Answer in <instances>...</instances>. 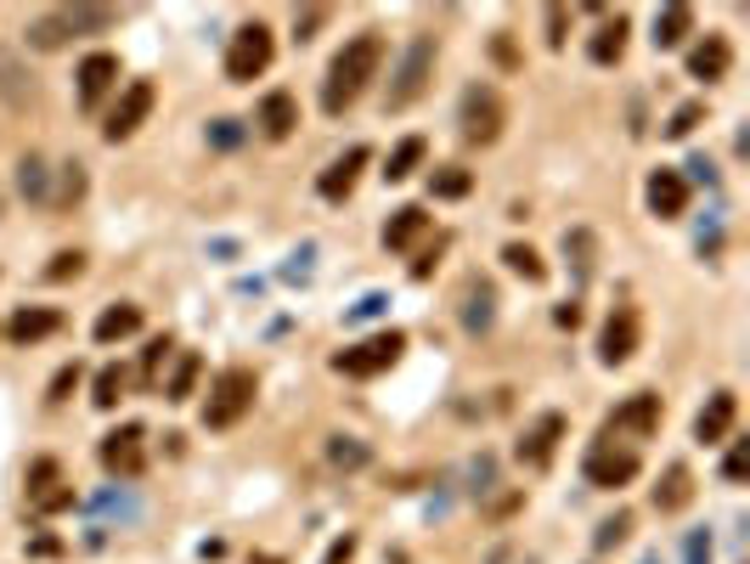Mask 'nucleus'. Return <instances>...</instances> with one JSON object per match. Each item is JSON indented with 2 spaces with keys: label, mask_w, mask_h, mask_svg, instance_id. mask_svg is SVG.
Returning <instances> with one entry per match:
<instances>
[{
  "label": "nucleus",
  "mask_w": 750,
  "mask_h": 564,
  "mask_svg": "<svg viewBox=\"0 0 750 564\" xmlns=\"http://www.w3.org/2000/svg\"><path fill=\"white\" fill-rule=\"evenodd\" d=\"M661 418H666V407H661V395L655 389H638V395H627L621 407L609 412V423H604V435L598 441H649L661 429Z\"/></svg>",
  "instance_id": "nucleus-8"
},
{
  "label": "nucleus",
  "mask_w": 750,
  "mask_h": 564,
  "mask_svg": "<svg viewBox=\"0 0 750 564\" xmlns=\"http://www.w3.org/2000/svg\"><path fill=\"white\" fill-rule=\"evenodd\" d=\"M627 530H632V514H615V519H604V525H598V537H593V542H598V553L621 548V542H627Z\"/></svg>",
  "instance_id": "nucleus-37"
},
{
  "label": "nucleus",
  "mask_w": 750,
  "mask_h": 564,
  "mask_svg": "<svg viewBox=\"0 0 750 564\" xmlns=\"http://www.w3.org/2000/svg\"><path fill=\"white\" fill-rule=\"evenodd\" d=\"M542 17H547V46L559 51V46H565V7H547Z\"/></svg>",
  "instance_id": "nucleus-43"
},
{
  "label": "nucleus",
  "mask_w": 750,
  "mask_h": 564,
  "mask_svg": "<svg viewBox=\"0 0 750 564\" xmlns=\"http://www.w3.org/2000/svg\"><path fill=\"white\" fill-rule=\"evenodd\" d=\"M367 147H344L334 164H328V170H322V181H316V192L322 197H328V204H339V197H350L355 192V181H362V170H367Z\"/></svg>",
  "instance_id": "nucleus-15"
},
{
  "label": "nucleus",
  "mask_w": 750,
  "mask_h": 564,
  "mask_svg": "<svg viewBox=\"0 0 750 564\" xmlns=\"http://www.w3.org/2000/svg\"><path fill=\"white\" fill-rule=\"evenodd\" d=\"M102 469L124 475V480H136L147 469V429L142 423H119L113 435L102 441Z\"/></svg>",
  "instance_id": "nucleus-11"
},
{
  "label": "nucleus",
  "mask_w": 750,
  "mask_h": 564,
  "mask_svg": "<svg viewBox=\"0 0 750 564\" xmlns=\"http://www.w3.org/2000/svg\"><path fill=\"white\" fill-rule=\"evenodd\" d=\"M142 327V305H108L102 316H96V345H113V339H130Z\"/></svg>",
  "instance_id": "nucleus-24"
},
{
  "label": "nucleus",
  "mask_w": 750,
  "mask_h": 564,
  "mask_svg": "<svg viewBox=\"0 0 750 564\" xmlns=\"http://www.w3.org/2000/svg\"><path fill=\"white\" fill-rule=\"evenodd\" d=\"M119 395H124V373H119V368H102V373H96V395H90V401L108 412V407H119Z\"/></svg>",
  "instance_id": "nucleus-34"
},
{
  "label": "nucleus",
  "mask_w": 750,
  "mask_h": 564,
  "mask_svg": "<svg viewBox=\"0 0 750 564\" xmlns=\"http://www.w3.org/2000/svg\"><path fill=\"white\" fill-rule=\"evenodd\" d=\"M113 7H57L46 17L28 23V46L35 51H57V46H69L74 35H102V28H113Z\"/></svg>",
  "instance_id": "nucleus-2"
},
{
  "label": "nucleus",
  "mask_w": 750,
  "mask_h": 564,
  "mask_svg": "<svg viewBox=\"0 0 750 564\" xmlns=\"http://www.w3.org/2000/svg\"><path fill=\"white\" fill-rule=\"evenodd\" d=\"M80 108H96V103H102V96L119 85V57L113 51H90L85 62H80Z\"/></svg>",
  "instance_id": "nucleus-17"
},
{
  "label": "nucleus",
  "mask_w": 750,
  "mask_h": 564,
  "mask_svg": "<svg viewBox=\"0 0 750 564\" xmlns=\"http://www.w3.org/2000/svg\"><path fill=\"white\" fill-rule=\"evenodd\" d=\"M378 69H384V35L378 28H362L355 40H344V51L328 62V80H322V113H344V108H355L362 103V91L378 80Z\"/></svg>",
  "instance_id": "nucleus-1"
},
{
  "label": "nucleus",
  "mask_w": 750,
  "mask_h": 564,
  "mask_svg": "<svg viewBox=\"0 0 750 564\" xmlns=\"http://www.w3.org/2000/svg\"><path fill=\"white\" fill-rule=\"evenodd\" d=\"M627 35H632V28H627V17H615V23H604L598 35L586 40V57H593L598 69H609V62H621V57H627Z\"/></svg>",
  "instance_id": "nucleus-23"
},
{
  "label": "nucleus",
  "mask_w": 750,
  "mask_h": 564,
  "mask_svg": "<svg viewBox=\"0 0 750 564\" xmlns=\"http://www.w3.org/2000/svg\"><path fill=\"white\" fill-rule=\"evenodd\" d=\"M170 350H176L170 339H153V345L142 350V384H153V379H158V368H165V356H170Z\"/></svg>",
  "instance_id": "nucleus-40"
},
{
  "label": "nucleus",
  "mask_w": 750,
  "mask_h": 564,
  "mask_svg": "<svg viewBox=\"0 0 750 564\" xmlns=\"http://www.w3.org/2000/svg\"><path fill=\"white\" fill-rule=\"evenodd\" d=\"M734 418H739V395L734 389H716L711 401L700 407V418H694V441L700 446H723L734 435Z\"/></svg>",
  "instance_id": "nucleus-13"
},
{
  "label": "nucleus",
  "mask_w": 750,
  "mask_h": 564,
  "mask_svg": "<svg viewBox=\"0 0 750 564\" xmlns=\"http://www.w3.org/2000/svg\"><path fill=\"white\" fill-rule=\"evenodd\" d=\"M153 103H158L153 80H130V85H124V96H119V108H113V113H108V124H102V136H108V142H130V136H136V130L147 124Z\"/></svg>",
  "instance_id": "nucleus-10"
},
{
  "label": "nucleus",
  "mask_w": 750,
  "mask_h": 564,
  "mask_svg": "<svg viewBox=\"0 0 750 564\" xmlns=\"http://www.w3.org/2000/svg\"><path fill=\"white\" fill-rule=\"evenodd\" d=\"M689 564H711V537H705V530H694V537H689Z\"/></svg>",
  "instance_id": "nucleus-47"
},
{
  "label": "nucleus",
  "mask_w": 750,
  "mask_h": 564,
  "mask_svg": "<svg viewBox=\"0 0 750 564\" xmlns=\"http://www.w3.org/2000/svg\"><path fill=\"white\" fill-rule=\"evenodd\" d=\"M638 339H643V322L632 305H615L609 322H604V334H598V361L604 368H621V361L638 356Z\"/></svg>",
  "instance_id": "nucleus-12"
},
{
  "label": "nucleus",
  "mask_w": 750,
  "mask_h": 564,
  "mask_svg": "<svg viewBox=\"0 0 750 564\" xmlns=\"http://www.w3.org/2000/svg\"><path fill=\"white\" fill-rule=\"evenodd\" d=\"M682 209H689V181H682L677 170H655V176H649V215H655V220H677Z\"/></svg>",
  "instance_id": "nucleus-18"
},
{
  "label": "nucleus",
  "mask_w": 750,
  "mask_h": 564,
  "mask_svg": "<svg viewBox=\"0 0 750 564\" xmlns=\"http://www.w3.org/2000/svg\"><path fill=\"white\" fill-rule=\"evenodd\" d=\"M492 51H497L503 69H513V62H519V57H513V46H508V35H497V40H492Z\"/></svg>",
  "instance_id": "nucleus-49"
},
{
  "label": "nucleus",
  "mask_w": 750,
  "mask_h": 564,
  "mask_svg": "<svg viewBox=\"0 0 750 564\" xmlns=\"http://www.w3.org/2000/svg\"><path fill=\"white\" fill-rule=\"evenodd\" d=\"M458 124H463V142L492 147L503 136V124H508V103L492 85H469L463 91V108H458Z\"/></svg>",
  "instance_id": "nucleus-6"
},
{
  "label": "nucleus",
  "mask_w": 750,
  "mask_h": 564,
  "mask_svg": "<svg viewBox=\"0 0 750 564\" xmlns=\"http://www.w3.org/2000/svg\"><path fill=\"white\" fill-rule=\"evenodd\" d=\"M553 322H559V327H576V322H581V305H570V300H565L559 311H553Z\"/></svg>",
  "instance_id": "nucleus-50"
},
{
  "label": "nucleus",
  "mask_w": 750,
  "mask_h": 564,
  "mask_svg": "<svg viewBox=\"0 0 750 564\" xmlns=\"http://www.w3.org/2000/svg\"><path fill=\"white\" fill-rule=\"evenodd\" d=\"M565 254H570V265H576V283H593V260H598V238L593 231H565Z\"/></svg>",
  "instance_id": "nucleus-27"
},
{
  "label": "nucleus",
  "mask_w": 750,
  "mask_h": 564,
  "mask_svg": "<svg viewBox=\"0 0 750 564\" xmlns=\"http://www.w3.org/2000/svg\"><path fill=\"white\" fill-rule=\"evenodd\" d=\"M209 142H215V147H238V142H243V130H238V119H220V124L209 130Z\"/></svg>",
  "instance_id": "nucleus-44"
},
{
  "label": "nucleus",
  "mask_w": 750,
  "mask_h": 564,
  "mask_svg": "<svg viewBox=\"0 0 750 564\" xmlns=\"http://www.w3.org/2000/svg\"><path fill=\"white\" fill-rule=\"evenodd\" d=\"M503 260H508V272H519L525 283H547V265H542V254H536L531 243H508Z\"/></svg>",
  "instance_id": "nucleus-29"
},
{
  "label": "nucleus",
  "mask_w": 750,
  "mask_h": 564,
  "mask_svg": "<svg viewBox=\"0 0 750 564\" xmlns=\"http://www.w3.org/2000/svg\"><path fill=\"white\" fill-rule=\"evenodd\" d=\"M559 441H565V412H542L525 429V441H519V463H525V469H547L553 452H559Z\"/></svg>",
  "instance_id": "nucleus-14"
},
{
  "label": "nucleus",
  "mask_w": 750,
  "mask_h": 564,
  "mask_svg": "<svg viewBox=\"0 0 750 564\" xmlns=\"http://www.w3.org/2000/svg\"><path fill=\"white\" fill-rule=\"evenodd\" d=\"M85 192V176H80V164H69V176H62V197H80Z\"/></svg>",
  "instance_id": "nucleus-48"
},
{
  "label": "nucleus",
  "mask_w": 750,
  "mask_h": 564,
  "mask_svg": "<svg viewBox=\"0 0 750 564\" xmlns=\"http://www.w3.org/2000/svg\"><path fill=\"white\" fill-rule=\"evenodd\" d=\"M254 395H259V379L249 368H226L209 389V401H204V429H232L249 418L254 407Z\"/></svg>",
  "instance_id": "nucleus-4"
},
{
  "label": "nucleus",
  "mask_w": 750,
  "mask_h": 564,
  "mask_svg": "<svg viewBox=\"0 0 750 564\" xmlns=\"http://www.w3.org/2000/svg\"><path fill=\"white\" fill-rule=\"evenodd\" d=\"M401 350H407V334H401V327H384V334L339 350L334 356V373H344V379H378V373H389L401 361Z\"/></svg>",
  "instance_id": "nucleus-5"
},
{
  "label": "nucleus",
  "mask_w": 750,
  "mask_h": 564,
  "mask_svg": "<svg viewBox=\"0 0 750 564\" xmlns=\"http://www.w3.org/2000/svg\"><path fill=\"white\" fill-rule=\"evenodd\" d=\"M423 153H430V142H423V136H407L396 153H389V164H384V181H407V176L418 170V164H423Z\"/></svg>",
  "instance_id": "nucleus-28"
},
{
  "label": "nucleus",
  "mask_w": 750,
  "mask_h": 564,
  "mask_svg": "<svg viewBox=\"0 0 750 564\" xmlns=\"http://www.w3.org/2000/svg\"><path fill=\"white\" fill-rule=\"evenodd\" d=\"M355 559V530H344V537L328 548V559H322V564H350Z\"/></svg>",
  "instance_id": "nucleus-45"
},
{
  "label": "nucleus",
  "mask_w": 750,
  "mask_h": 564,
  "mask_svg": "<svg viewBox=\"0 0 750 564\" xmlns=\"http://www.w3.org/2000/svg\"><path fill=\"white\" fill-rule=\"evenodd\" d=\"M62 327V311H51V305H23L12 322H7V339L12 345H40V339H51Z\"/></svg>",
  "instance_id": "nucleus-20"
},
{
  "label": "nucleus",
  "mask_w": 750,
  "mask_h": 564,
  "mask_svg": "<svg viewBox=\"0 0 750 564\" xmlns=\"http://www.w3.org/2000/svg\"><path fill=\"white\" fill-rule=\"evenodd\" d=\"M435 80V35H412L401 62H396V74H389V96H384V108L389 113H407L423 91H430Z\"/></svg>",
  "instance_id": "nucleus-3"
},
{
  "label": "nucleus",
  "mask_w": 750,
  "mask_h": 564,
  "mask_svg": "<svg viewBox=\"0 0 750 564\" xmlns=\"http://www.w3.org/2000/svg\"><path fill=\"white\" fill-rule=\"evenodd\" d=\"M728 69H734V46H728V35H705L694 51H689V74L694 80H728Z\"/></svg>",
  "instance_id": "nucleus-19"
},
{
  "label": "nucleus",
  "mask_w": 750,
  "mask_h": 564,
  "mask_svg": "<svg viewBox=\"0 0 750 564\" xmlns=\"http://www.w3.org/2000/svg\"><path fill=\"white\" fill-rule=\"evenodd\" d=\"M74 384H80V361H74V368H62V373L51 379V401H62V395H69Z\"/></svg>",
  "instance_id": "nucleus-46"
},
{
  "label": "nucleus",
  "mask_w": 750,
  "mask_h": 564,
  "mask_svg": "<svg viewBox=\"0 0 750 564\" xmlns=\"http://www.w3.org/2000/svg\"><path fill=\"white\" fill-rule=\"evenodd\" d=\"M293 124H300V103H293L288 91H271L266 103H259V130H266L271 142H288Z\"/></svg>",
  "instance_id": "nucleus-21"
},
{
  "label": "nucleus",
  "mask_w": 750,
  "mask_h": 564,
  "mask_svg": "<svg viewBox=\"0 0 750 564\" xmlns=\"http://www.w3.org/2000/svg\"><path fill=\"white\" fill-rule=\"evenodd\" d=\"M328 457L339 463V469H367V457H373V452L355 441V435H334V441H328Z\"/></svg>",
  "instance_id": "nucleus-31"
},
{
  "label": "nucleus",
  "mask_w": 750,
  "mask_h": 564,
  "mask_svg": "<svg viewBox=\"0 0 750 564\" xmlns=\"http://www.w3.org/2000/svg\"><path fill=\"white\" fill-rule=\"evenodd\" d=\"M638 469H643L638 446H609V441H598L593 452H586V485H598V491H621V485H632Z\"/></svg>",
  "instance_id": "nucleus-9"
},
{
  "label": "nucleus",
  "mask_w": 750,
  "mask_h": 564,
  "mask_svg": "<svg viewBox=\"0 0 750 564\" xmlns=\"http://www.w3.org/2000/svg\"><path fill=\"white\" fill-rule=\"evenodd\" d=\"M728 441H734V446H728V463H723V475H728V480L739 485V480H745V469H750V441H739V435H728Z\"/></svg>",
  "instance_id": "nucleus-39"
},
{
  "label": "nucleus",
  "mask_w": 750,
  "mask_h": 564,
  "mask_svg": "<svg viewBox=\"0 0 750 564\" xmlns=\"http://www.w3.org/2000/svg\"><path fill=\"white\" fill-rule=\"evenodd\" d=\"M28 503H35L40 514L74 508V485H62V480H57V463H51V457L28 463Z\"/></svg>",
  "instance_id": "nucleus-16"
},
{
  "label": "nucleus",
  "mask_w": 750,
  "mask_h": 564,
  "mask_svg": "<svg viewBox=\"0 0 750 564\" xmlns=\"http://www.w3.org/2000/svg\"><path fill=\"white\" fill-rule=\"evenodd\" d=\"M643 564H661V559H643Z\"/></svg>",
  "instance_id": "nucleus-51"
},
{
  "label": "nucleus",
  "mask_w": 750,
  "mask_h": 564,
  "mask_svg": "<svg viewBox=\"0 0 750 564\" xmlns=\"http://www.w3.org/2000/svg\"><path fill=\"white\" fill-rule=\"evenodd\" d=\"M700 119H705V103H682V108L672 113V124H666V136H672V142H682V136H689V130H694Z\"/></svg>",
  "instance_id": "nucleus-38"
},
{
  "label": "nucleus",
  "mask_w": 750,
  "mask_h": 564,
  "mask_svg": "<svg viewBox=\"0 0 750 564\" xmlns=\"http://www.w3.org/2000/svg\"><path fill=\"white\" fill-rule=\"evenodd\" d=\"M423 231H430V215H423L418 204H407V209H396V220L384 226V249H412Z\"/></svg>",
  "instance_id": "nucleus-25"
},
{
  "label": "nucleus",
  "mask_w": 750,
  "mask_h": 564,
  "mask_svg": "<svg viewBox=\"0 0 750 564\" xmlns=\"http://www.w3.org/2000/svg\"><path fill=\"white\" fill-rule=\"evenodd\" d=\"M17 187H23V197H46V164L40 158H23L17 164Z\"/></svg>",
  "instance_id": "nucleus-36"
},
{
  "label": "nucleus",
  "mask_w": 750,
  "mask_h": 564,
  "mask_svg": "<svg viewBox=\"0 0 750 564\" xmlns=\"http://www.w3.org/2000/svg\"><path fill=\"white\" fill-rule=\"evenodd\" d=\"M469 187H474V176L463 170V164H440V170L430 176V192H435V197H469Z\"/></svg>",
  "instance_id": "nucleus-30"
},
{
  "label": "nucleus",
  "mask_w": 750,
  "mask_h": 564,
  "mask_svg": "<svg viewBox=\"0 0 750 564\" xmlns=\"http://www.w3.org/2000/svg\"><path fill=\"white\" fill-rule=\"evenodd\" d=\"M492 305H497V293H492V288L480 283V288L469 293V311H463V322L474 327V334H480V327H492Z\"/></svg>",
  "instance_id": "nucleus-33"
},
{
  "label": "nucleus",
  "mask_w": 750,
  "mask_h": 564,
  "mask_svg": "<svg viewBox=\"0 0 750 564\" xmlns=\"http://www.w3.org/2000/svg\"><path fill=\"white\" fill-rule=\"evenodd\" d=\"M198 373H204V361L186 350V356H181V368L170 373V389H165V395H170V401H186V395H192V384H198Z\"/></svg>",
  "instance_id": "nucleus-32"
},
{
  "label": "nucleus",
  "mask_w": 750,
  "mask_h": 564,
  "mask_svg": "<svg viewBox=\"0 0 750 564\" xmlns=\"http://www.w3.org/2000/svg\"><path fill=\"white\" fill-rule=\"evenodd\" d=\"M694 503V475H689V463H672V469L661 475V485H655V508L661 514H682Z\"/></svg>",
  "instance_id": "nucleus-22"
},
{
  "label": "nucleus",
  "mask_w": 750,
  "mask_h": 564,
  "mask_svg": "<svg viewBox=\"0 0 750 564\" xmlns=\"http://www.w3.org/2000/svg\"><path fill=\"white\" fill-rule=\"evenodd\" d=\"M271 57H277L271 28L266 23H243L238 35H232V46H226V80L249 85V80H259V74L271 69Z\"/></svg>",
  "instance_id": "nucleus-7"
},
{
  "label": "nucleus",
  "mask_w": 750,
  "mask_h": 564,
  "mask_svg": "<svg viewBox=\"0 0 750 564\" xmlns=\"http://www.w3.org/2000/svg\"><path fill=\"white\" fill-rule=\"evenodd\" d=\"M85 272V254L80 249H62V254H51V265H46V283H69V277H80Z\"/></svg>",
  "instance_id": "nucleus-35"
},
{
  "label": "nucleus",
  "mask_w": 750,
  "mask_h": 564,
  "mask_svg": "<svg viewBox=\"0 0 750 564\" xmlns=\"http://www.w3.org/2000/svg\"><path fill=\"white\" fill-rule=\"evenodd\" d=\"M689 35H694V12H689V7H666V12H655V46H661V51L682 46Z\"/></svg>",
  "instance_id": "nucleus-26"
},
{
  "label": "nucleus",
  "mask_w": 750,
  "mask_h": 564,
  "mask_svg": "<svg viewBox=\"0 0 750 564\" xmlns=\"http://www.w3.org/2000/svg\"><path fill=\"white\" fill-rule=\"evenodd\" d=\"M12 80H23V74H17V62H12V57H0V96H12V103H23L28 91H17Z\"/></svg>",
  "instance_id": "nucleus-42"
},
{
  "label": "nucleus",
  "mask_w": 750,
  "mask_h": 564,
  "mask_svg": "<svg viewBox=\"0 0 750 564\" xmlns=\"http://www.w3.org/2000/svg\"><path fill=\"white\" fill-rule=\"evenodd\" d=\"M322 23H328V7H305L300 17H293V35H300V40H316Z\"/></svg>",
  "instance_id": "nucleus-41"
}]
</instances>
